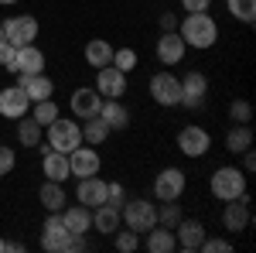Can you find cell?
<instances>
[{
	"instance_id": "1",
	"label": "cell",
	"mask_w": 256,
	"mask_h": 253,
	"mask_svg": "<svg viewBox=\"0 0 256 253\" xmlns=\"http://www.w3.org/2000/svg\"><path fill=\"white\" fill-rule=\"evenodd\" d=\"M178 35L188 48L205 52L218 41V24L208 11H198V14H184V21H178Z\"/></svg>"
},
{
	"instance_id": "2",
	"label": "cell",
	"mask_w": 256,
	"mask_h": 253,
	"mask_svg": "<svg viewBox=\"0 0 256 253\" xmlns=\"http://www.w3.org/2000/svg\"><path fill=\"white\" fill-rule=\"evenodd\" d=\"M120 222H126V229L147 233L150 226H158V205L147 198H130L120 205Z\"/></svg>"
},
{
	"instance_id": "3",
	"label": "cell",
	"mask_w": 256,
	"mask_h": 253,
	"mask_svg": "<svg viewBox=\"0 0 256 253\" xmlns=\"http://www.w3.org/2000/svg\"><path fill=\"white\" fill-rule=\"evenodd\" d=\"M208 192L216 195L218 202H229V198L246 195V175H242V168H232V164L218 168L216 175H212V181H208Z\"/></svg>"
},
{
	"instance_id": "4",
	"label": "cell",
	"mask_w": 256,
	"mask_h": 253,
	"mask_svg": "<svg viewBox=\"0 0 256 253\" xmlns=\"http://www.w3.org/2000/svg\"><path fill=\"white\" fill-rule=\"evenodd\" d=\"M82 144V127L76 120H62V113L48 123V147L62 151V154H72Z\"/></svg>"
},
{
	"instance_id": "5",
	"label": "cell",
	"mask_w": 256,
	"mask_h": 253,
	"mask_svg": "<svg viewBox=\"0 0 256 253\" xmlns=\"http://www.w3.org/2000/svg\"><path fill=\"white\" fill-rule=\"evenodd\" d=\"M188 188V178L181 168H164L158 178H154V198L158 202H178Z\"/></svg>"
},
{
	"instance_id": "6",
	"label": "cell",
	"mask_w": 256,
	"mask_h": 253,
	"mask_svg": "<svg viewBox=\"0 0 256 253\" xmlns=\"http://www.w3.org/2000/svg\"><path fill=\"white\" fill-rule=\"evenodd\" d=\"M178 147H181V154H184V157H202V154H208L212 137H208L205 127L188 123V127H181V130H178Z\"/></svg>"
},
{
	"instance_id": "7",
	"label": "cell",
	"mask_w": 256,
	"mask_h": 253,
	"mask_svg": "<svg viewBox=\"0 0 256 253\" xmlns=\"http://www.w3.org/2000/svg\"><path fill=\"white\" fill-rule=\"evenodd\" d=\"M0 28H4V35H7V45H14V48H20V45H34V38H38V21L31 18V14L7 18Z\"/></svg>"
},
{
	"instance_id": "8",
	"label": "cell",
	"mask_w": 256,
	"mask_h": 253,
	"mask_svg": "<svg viewBox=\"0 0 256 253\" xmlns=\"http://www.w3.org/2000/svg\"><path fill=\"white\" fill-rule=\"evenodd\" d=\"M205 96H208V79H205V72H198V69L184 72V76H181V103H178V106L198 110V106L205 103Z\"/></svg>"
},
{
	"instance_id": "9",
	"label": "cell",
	"mask_w": 256,
	"mask_h": 253,
	"mask_svg": "<svg viewBox=\"0 0 256 253\" xmlns=\"http://www.w3.org/2000/svg\"><path fill=\"white\" fill-rule=\"evenodd\" d=\"M150 96L158 106H178L181 103V79L171 72H154L150 76Z\"/></svg>"
},
{
	"instance_id": "10",
	"label": "cell",
	"mask_w": 256,
	"mask_h": 253,
	"mask_svg": "<svg viewBox=\"0 0 256 253\" xmlns=\"http://www.w3.org/2000/svg\"><path fill=\"white\" fill-rule=\"evenodd\" d=\"M250 222H253L250 198H246V195L229 198V202H226V209H222V226H226L229 233H246V229H250Z\"/></svg>"
},
{
	"instance_id": "11",
	"label": "cell",
	"mask_w": 256,
	"mask_h": 253,
	"mask_svg": "<svg viewBox=\"0 0 256 253\" xmlns=\"http://www.w3.org/2000/svg\"><path fill=\"white\" fill-rule=\"evenodd\" d=\"M92 89L102 99H120L126 93V72H120L116 65H102V69H96V86Z\"/></svg>"
},
{
	"instance_id": "12",
	"label": "cell",
	"mask_w": 256,
	"mask_h": 253,
	"mask_svg": "<svg viewBox=\"0 0 256 253\" xmlns=\"http://www.w3.org/2000/svg\"><path fill=\"white\" fill-rule=\"evenodd\" d=\"M68 229H65V222H62L58 212H48V219H44V226H41V246L48 253H65V246H68Z\"/></svg>"
},
{
	"instance_id": "13",
	"label": "cell",
	"mask_w": 256,
	"mask_h": 253,
	"mask_svg": "<svg viewBox=\"0 0 256 253\" xmlns=\"http://www.w3.org/2000/svg\"><path fill=\"white\" fill-rule=\"evenodd\" d=\"M99 168H102V161H99V151L89 144V147H76L72 154H68V171L72 178H89V175H99Z\"/></svg>"
},
{
	"instance_id": "14",
	"label": "cell",
	"mask_w": 256,
	"mask_h": 253,
	"mask_svg": "<svg viewBox=\"0 0 256 253\" xmlns=\"http://www.w3.org/2000/svg\"><path fill=\"white\" fill-rule=\"evenodd\" d=\"M205 226L198 222V219H178V226H174V243H178V250H184V253H195L202 250V239H205Z\"/></svg>"
},
{
	"instance_id": "15",
	"label": "cell",
	"mask_w": 256,
	"mask_h": 253,
	"mask_svg": "<svg viewBox=\"0 0 256 253\" xmlns=\"http://www.w3.org/2000/svg\"><path fill=\"white\" fill-rule=\"evenodd\" d=\"M68 106H72V117L79 120H89V117H99V106H102V96H99L92 86H79L72 99H68Z\"/></svg>"
},
{
	"instance_id": "16",
	"label": "cell",
	"mask_w": 256,
	"mask_h": 253,
	"mask_svg": "<svg viewBox=\"0 0 256 253\" xmlns=\"http://www.w3.org/2000/svg\"><path fill=\"white\" fill-rule=\"evenodd\" d=\"M28 110H31V99H28V93H24L20 86H7V89H0V117L18 120V117H24Z\"/></svg>"
},
{
	"instance_id": "17",
	"label": "cell",
	"mask_w": 256,
	"mask_h": 253,
	"mask_svg": "<svg viewBox=\"0 0 256 253\" xmlns=\"http://www.w3.org/2000/svg\"><path fill=\"white\" fill-rule=\"evenodd\" d=\"M106 188L110 181H102L99 175H89V178H79V188H76V198H79L86 209H96L106 202Z\"/></svg>"
},
{
	"instance_id": "18",
	"label": "cell",
	"mask_w": 256,
	"mask_h": 253,
	"mask_svg": "<svg viewBox=\"0 0 256 253\" xmlns=\"http://www.w3.org/2000/svg\"><path fill=\"white\" fill-rule=\"evenodd\" d=\"M184 52H188V45L181 41L178 31H164L158 38V59L160 65H181L184 62Z\"/></svg>"
},
{
	"instance_id": "19",
	"label": "cell",
	"mask_w": 256,
	"mask_h": 253,
	"mask_svg": "<svg viewBox=\"0 0 256 253\" xmlns=\"http://www.w3.org/2000/svg\"><path fill=\"white\" fill-rule=\"evenodd\" d=\"M18 76H34V72H44V52L38 45H20L18 55H14V69Z\"/></svg>"
},
{
	"instance_id": "20",
	"label": "cell",
	"mask_w": 256,
	"mask_h": 253,
	"mask_svg": "<svg viewBox=\"0 0 256 253\" xmlns=\"http://www.w3.org/2000/svg\"><path fill=\"white\" fill-rule=\"evenodd\" d=\"M62 222H65V229L68 233H79V236H86L89 229H92V209H86V205H65L62 209Z\"/></svg>"
},
{
	"instance_id": "21",
	"label": "cell",
	"mask_w": 256,
	"mask_h": 253,
	"mask_svg": "<svg viewBox=\"0 0 256 253\" xmlns=\"http://www.w3.org/2000/svg\"><path fill=\"white\" fill-rule=\"evenodd\" d=\"M99 120L110 127V134H113V130H126V127H130V110H126L120 99H102Z\"/></svg>"
},
{
	"instance_id": "22",
	"label": "cell",
	"mask_w": 256,
	"mask_h": 253,
	"mask_svg": "<svg viewBox=\"0 0 256 253\" xmlns=\"http://www.w3.org/2000/svg\"><path fill=\"white\" fill-rule=\"evenodd\" d=\"M18 86L24 89V93H28V99H31V103H38V99H52V93H55V82L44 76V72H34V76H20Z\"/></svg>"
},
{
	"instance_id": "23",
	"label": "cell",
	"mask_w": 256,
	"mask_h": 253,
	"mask_svg": "<svg viewBox=\"0 0 256 253\" xmlns=\"http://www.w3.org/2000/svg\"><path fill=\"white\" fill-rule=\"evenodd\" d=\"M41 171H44V178H52V181H65V178H72V171H68V154H62V151H44V157H41Z\"/></svg>"
},
{
	"instance_id": "24",
	"label": "cell",
	"mask_w": 256,
	"mask_h": 253,
	"mask_svg": "<svg viewBox=\"0 0 256 253\" xmlns=\"http://www.w3.org/2000/svg\"><path fill=\"white\" fill-rule=\"evenodd\" d=\"M92 229H99L102 236H113L120 229V209L116 205H110V202H102L92 209Z\"/></svg>"
},
{
	"instance_id": "25",
	"label": "cell",
	"mask_w": 256,
	"mask_h": 253,
	"mask_svg": "<svg viewBox=\"0 0 256 253\" xmlns=\"http://www.w3.org/2000/svg\"><path fill=\"white\" fill-rule=\"evenodd\" d=\"M38 198H41V205H44V212H62L65 202H68L62 181H52V178H44V185L38 188Z\"/></svg>"
},
{
	"instance_id": "26",
	"label": "cell",
	"mask_w": 256,
	"mask_h": 253,
	"mask_svg": "<svg viewBox=\"0 0 256 253\" xmlns=\"http://www.w3.org/2000/svg\"><path fill=\"white\" fill-rule=\"evenodd\" d=\"M150 253H174L178 243H174V229L168 226H150L147 229V243H144Z\"/></svg>"
},
{
	"instance_id": "27",
	"label": "cell",
	"mask_w": 256,
	"mask_h": 253,
	"mask_svg": "<svg viewBox=\"0 0 256 253\" xmlns=\"http://www.w3.org/2000/svg\"><path fill=\"white\" fill-rule=\"evenodd\" d=\"M113 62V45L102 38H92L86 45V65H92V69H102V65H110Z\"/></svg>"
},
{
	"instance_id": "28",
	"label": "cell",
	"mask_w": 256,
	"mask_h": 253,
	"mask_svg": "<svg viewBox=\"0 0 256 253\" xmlns=\"http://www.w3.org/2000/svg\"><path fill=\"white\" fill-rule=\"evenodd\" d=\"M246 147H253V130H250V123H236V127L226 134V151L242 154Z\"/></svg>"
},
{
	"instance_id": "29",
	"label": "cell",
	"mask_w": 256,
	"mask_h": 253,
	"mask_svg": "<svg viewBox=\"0 0 256 253\" xmlns=\"http://www.w3.org/2000/svg\"><path fill=\"white\" fill-rule=\"evenodd\" d=\"M41 130H44V127H41L34 117H28V113L18 117V140L24 144V147H38L41 144Z\"/></svg>"
},
{
	"instance_id": "30",
	"label": "cell",
	"mask_w": 256,
	"mask_h": 253,
	"mask_svg": "<svg viewBox=\"0 0 256 253\" xmlns=\"http://www.w3.org/2000/svg\"><path fill=\"white\" fill-rule=\"evenodd\" d=\"M106 137H110V127H106L99 117H89L86 123H82V144H92V147H99Z\"/></svg>"
},
{
	"instance_id": "31",
	"label": "cell",
	"mask_w": 256,
	"mask_h": 253,
	"mask_svg": "<svg viewBox=\"0 0 256 253\" xmlns=\"http://www.w3.org/2000/svg\"><path fill=\"white\" fill-rule=\"evenodd\" d=\"M226 11L242 24H253L256 21V0H226Z\"/></svg>"
},
{
	"instance_id": "32",
	"label": "cell",
	"mask_w": 256,
	"mask_h": 253,
	"mask_svg": "<svg viewBox=\"0 0 256 253\" xmlns=\"http://www.w3.org/2000/svg\"><path fill=\"white\" fill-rule=\"evenodd\" d=\"M31 117L38 120L41 127H48L52 120L58 117V103H55V99H38V103H31Z\"/></svg>"
},
{
	"instance_id": "33",
	"label": "cell",
	"mask_w": 256,
	"mask_h": 253,
	"mask_svg": "<svg viewBox=\"0 0 256 253\" xmlns=\"http://www.w3.org/2000/svg\"><path fill=\"white\" fill-rule=\"evenodd\" d=\"M110 65H116L120 72H134L137 69V52L134 48H113V62Z\"/></svg>"
},
{
	"instance_id": "34",
	"label": "cell",
	"mask_w": 256,
	"mask_h": 253,
	"mask_svg": "<svg viewBox=\"0 0 256 253\" xmlns=\"http://www.w3.org/2000/svg\"><path fill=\"white\" fill-rule=\"evenodd\" d=\"M178 219H181V212H178V202H164L158 209V226H168V229H174Z\"/></svg>"
},
{
	"instance_id": "35",
	"label": "cell",
	"mask_w": 256,
	"mask_h": 253,
	"mask_svg": "<svg viewBox=\"0 0 256 253\" xmlns=\"http://www.w3.org/2000/svg\"><path fill=\"white\" fill-rule=\"evenodd\" d=\"M140 246V233L134 229H116V250L120 253H134Z\"/></svg>"
},
{
	"instance_id": "36",
	"label": "cell",
	"mask_w": 256,
	"mask_h": 253,
	"mask_svg": "<svg viewBox=\"0 0 256 253\" xmlns=\"http://www.w3.org/2000/svg\"><path fill=\"white\" fill-rule=\"evenodd\" d=\"M229 117L236 120V123H250V120H253V106H250L246 99H232V103H229Z\"/></svg>"
},
{
	"instance_id": "37",
	"label": "cell",
	"mask_w": 256,
	"mask_h": 253,
	"mask_svg": "<svg viewBox=\"0 0 256 253\" xmlns=\"http://www.w3.org/2000/svg\"><path fill=\"white\" fill-rule=\"evenodd\" d=\"M14 164H18V154H14L10 147H4V144H0V178L10 175V171H14Z\"/></svg>"
},
{
	"instance_id": "38",
	"label": "cell",
	"mask_w": 256,
	"mask_h": 253,
	"mask_svg": "<svg viewBox=\"0 0 256 253\" xmlns=\"http://www.w3.org/2000/svg\"><path fill=\"white\" fill-rule=\"evenodd\" d=\"M202 250L205 253H229L232 243H229V239H212V236H205V239H202Z\"/></svg>"
},
{
	"instance_id": "39",
	"label": "cell",
	"mask_w": 256,
	"mask_h": 253,
	"mask_svg": "<svg viewBox=\"0 0 256 253\" xmlns=\"http://www.w3.org/2000/svg\"><path fill=\"white\" fill-rule=\"evenodd\" d=\"M106 202H110V205H123V202H126V192H123V185H120V181H110V188H106Z\"/></svg>"
},
{
	"instance_id": "40",
	"label": "cell",
	"mask_w": 256,
	"mask_h": 253,
	"mask_svg": "<svg viewBox=\"0 0 256 253\" xmlns=\"http://www.w3.org/2000/svg\"><path fill=\"white\" fill-rule=\"evenodd\" d=\"M184 14H198V11H212V0H181Z\"/></svg>"
},
{
	"instance_id": "41",
	"label": "cell",
	"mask_w": 256,
	"mask_h": 253,
	"mask_svg": "<svg viewBox=\"0 0 256 253\" xmlns=\"http://www.w3.org/2000/svg\"><path fill=\"white\" fill-rule=\"evenodd\" d=\"M14 55H18L14 45H0V65L4 69H14Z\"/></svg>"
},
{
	"instance_id": "42",
	"label": "cell",
	"mask_w": 256,
	"mask_h": 253,
	"mask_svg": "<svg viewBox=\"0 0 256 253\" xmlns=\"http://www.w3.org/2000/svg\"><path fill=\"white\" fill-rule=\"evenodd\" d=\"M158 24H160V31H178V14L164 11V14L158 18Z\"/></svg>"
},
{
	"instance_id": "43",
	"label": "cell",
	"mask_w": 256,
	"mask_h": 253,
	"mask_svg": "<svg viewBox=\"0 0 256 253\" xmlns=\"http://www.w3.org/2000/svg\"><path fill=\"white\" fill-rule=\"evenodd\" d=\"M253 168H256V157H253V151L246 147V151H242V171H253Z\"/></svg>"
},
{
	"instance_id": "44",
	"label": "cell",
	"mask_w": 256,
	"mask_h": 253,
	"mask_svg": "<svg viewBox=\"0 0 256 253\" xmlns=\"http://www.w3.org/2000/svg\"><path fill=\"white\" fill-rule=\"evenodd\" d=\"M10 4H18V0H0V7H10Z\"/></svg>"
},
{
	"instance_id": "45",
	"label": "cell",
	"mask_w": 256,
	"mask_h": 253,
	"mask_svg": "<svg viewBox=\"0 0 256 253\" xmlns=\"http://www.w3.org/2000/svg\"><path fill=\"white\" fill-rule=\"evenodd\" d=\"M0 45H7V35H4V28H0Z\"/></svg>"
},
{
	"instance_id": "46",
	"label": "cell",
	"mask_w": 256,
	"mask_h": 253,
	"mask_svg": "<svg viewBox=\"0 0 256 253\" xmlns=\"http://www.w3.org/2000/svg\"><path fill=\"white\" fill-rule=\"evenodd\" d=\"M0 250H4V239H0Z\"/></svg>"
}]
</instances>
